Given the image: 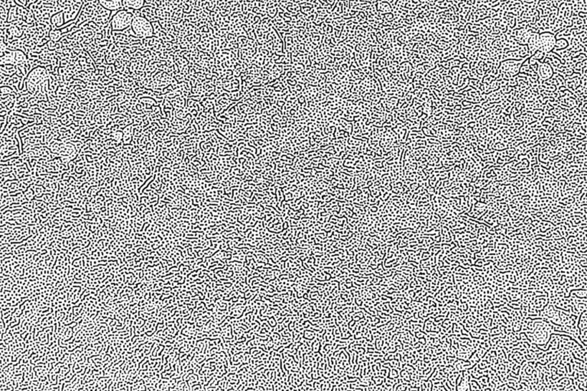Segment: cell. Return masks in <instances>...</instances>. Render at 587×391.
I'll return each mask as SVG.
<instances>
[{
  "label": "cell",
  "mask_w": 587,
  "mask_h": 391,
  "mask_svg": "<svg viewBox=\"0 0 587 391\" xmlns=\"http://www.w3.org/2000/svg\"><path fill=\"white\" fill-rule=\"evenodd\" d=\"M133 14L126 9H120L116 11V15L111 19L112 30L113 31H123L129 28L133 21Z\"/></svg>",
  "instance_id": "obj_1"
},
{
  "label": "cell",
  "mask_w": 587,
  "mask_h": 391,
  "mask_svg": "<svg viewBox=\"0 0 587 391\" xmlns=\"http://www.w3.org/2000/svg\"><path fill=\"white\" fill-rule=\"evenodd\" d=\"M132 31L137 37H152L154 34V28L149 20L143 16L135 17L132 21Z\"/></svg>",
  "instance_id": "obj_2"
},
{
  "label": "cell",
  "mask_w": 587,
  "mask_h": 391,
  "mask_svg": "<svg viewBox=\"0 0 587 391\" xmlns=\"http://www.w3.org/2000/svg\"><path fill=\"white\" fill-rule=\"evenodd\" d=\"M101 6L109 11L123 9V0H98Z\"/></svg>",
  "instance_id": "obj_3"
},
{
  "label": "cell",
  "mask_w": 587,
  "mask_h": 391,
  "mask_svg": "<svg viewBox=\"0 0 587 391\" xmlns=\"http://www.w3.org/2000/svg\"><path fill=\"white\" fill-rule=\"evenodd\" d=\"M145 0H123V8L139 10L144 6Z\"/></svg>",
  "instance_id": "obj_4"
},
{
  "label": "cell",
  "mask_w": 587,
  "mask_h": 391,
  "mask_svg": "<svg viewBox=\"0 0 587 391\" xmlns=\"http://www.w3.org/2000/svg\"><path fill=\"white\" fill-rule=\"evenodd\" d=\"M52 31L54 35L51 36V40L54 41H58L60 37H61V31H59V30H52Z\"/></svg>",
  "instance_id": "obj_5"
}]
</instances>
